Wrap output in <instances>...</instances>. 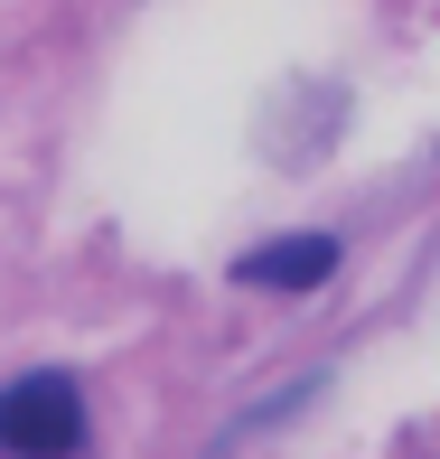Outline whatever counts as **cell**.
<instances>
[{
    "label": "cell",
    "mask_w": 440,
    "mask_h": 459,
    "mask_svg": "<svg viewBox=\"0 0 440 459\" xmlns=\"http://www.w3.org/2000/svg\"><path fill=\"white\" fill-rule=\"evenodd\" d=\"M85 450V394L75 375H19L0 385V459H75Z\"/></svg>",
    "instance_id": "6da1fadb"
},
{
    "label": "cell",
    "mask_w": 440,
    "mask_h": 459,
    "mask_svg": "<svg viewBox=\"0 0 440 459\" xmlns=\"http://www.w3.org/2000/svg\"><path fill=\"white\" fill-rule=\"evenodd\" d=\"M338 273V235H290V244H254V254L235 263L244 290H319Z\"/></svg>",
    "instance_id": "7a4b0ae2"
}]
</instances>
